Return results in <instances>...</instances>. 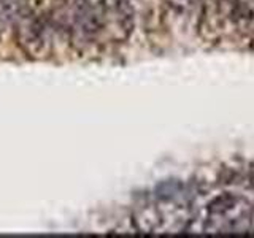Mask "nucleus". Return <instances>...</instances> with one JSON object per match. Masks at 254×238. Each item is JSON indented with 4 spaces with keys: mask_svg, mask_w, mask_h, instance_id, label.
I'll return each instance as SVG.
<instances>
[{
    "mask_svg": "<svg viewBox=\"0 0 254 238\" xmlns=\"http://www.w3.org/2000/svg\"><path fill=\"white\" fill-rule=\"evenodd\" d=\"M64 24L76 46H86L94 42L105 24L103 6L95 5L91 0H71L68 3Z\"/></svg>",
    "mask_w": 254,
    "mask_h": 238,
    "instance_id": "1",
    "label": "nucleus"
},
{
    "mask_svg": "<svg viewBox=\"0 0 254 238\" xmlns=\"http://www.w3.org/2000/svg\"><path fill=\"white\" fill-rule=\"evenodd\" d=\"M198 0H167L172 8L178 11H188V10H192V8L197 5Z\"/></svg>",
    "mask_w": 254,
    "mask_h": 238,
    "instance_id": "2",
    "label": "nucleus"
}]
</instances>
